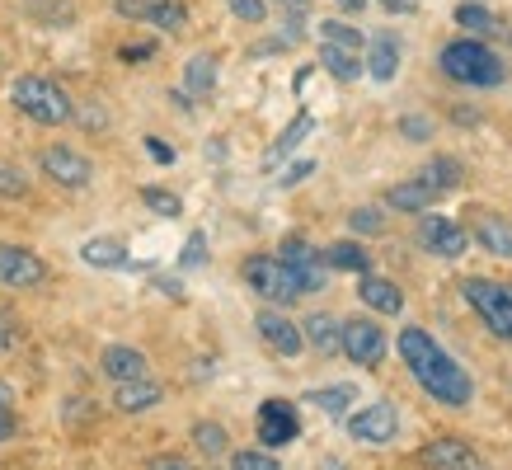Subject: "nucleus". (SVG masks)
Returning <instances> with one entry per match:
<instances>
[{
	"label": "nucleus",
	"instance_id": "14",
	"mask_svg": "<svg viewBox=\"0 0 512 470\" xmlns=\"http://www.w3.org/2000/svg\"><path fill=\"white\" fill-rule=\"evenodd\" d=\"M146 367H151L146 353L132 348V344H109L104 353H99V372L109 376L113 386H118V381H141V376H151Z\"/></svg>",
	"mask_w": 512,
	"mask_h": 470
},
{
	"label": "nucleus",
	"instance_id": "6",
	"mask_svg": "<svg viewBox=\"0 0 512 470\" xmlns=\"http://www.w3.org/2000/svg\"><path fill=\"white\" fill-rule=\"evenodd\" d=\"M339 353L357 367H381L390 353V339L372 315H353V320H339Z\"/></svg>",
	"mask_w": 512,
	"mask_h": 470
},
{
	"label": "nucleus",
	"instance_id": "22",
	"mask_svg": "<svg viewBox=\"0 0 512 470\" xmlns=\"http://www.w3.org/2000/svg\"><path fill=\"white\" fill-rule=\"evenodd\" d=\"M311 132H315V118H311V113H296L292 123H287V127L278 132V141L268 146L264 170H278V160H282V156H292L296 146H301V137H311Z\"/></svg>",
	"mask_w": 512,
	"mask_h": 470
},
{
	"label": "nucleus",
	"instance_id": "49",
	"mask_svg": "<svg viewBox=\"0 0 512 470\" xmlns=\"http://www.w3.org/2000/svg\"><path fill=\"white\" fill-rule=\"evenodd\" d=\"M0 405H15V391H10L5 381H0Z\"/></svg>",
	"mask_w": 512,
	"mask_h": 470
},
{
	"label": "nucleus",
	"instance_id": "48",
	"mask_svg": "<svg viewBox=\"0 0 512 470\" xmlns=\"http://www.w3.org/2000/svg\"><path fill=\"white\" fill-rule=\"evenodd\" d=\"M282 10H296V15H301V10H306V5H311V0H278Z\"/></svg>",
	"mask_w": 512,
	"mask_h": 470
},
{
	"label": "nucleus",
	"instance_id": "25",
	"mask_svg": "<svg viewBox=\"0 0 512 470\" xmlns=\"http://www.w3.org/2000/svg\"><path fill=\"white\" fill-rule=\"evenodd\" d=\"M141 19H146V24H156V29H165V33H184L188 29L184 0H146Z\"/></svg>",
	"mask_w": 512,
	"mask_h": 470
},
{
	"label": "nucleus",
	"instance_id": "39",
	"mask_svg": "<svg viewBox=\"0 0 512 470\" xmlns=\"http://www.w3.org/2000/svg\"><path fill=\"white\" fill-rule=\"evenodd\" d=\"M400 132L409 141H428L433 137V123H428V118H400Z\"/></svg>",
	"mask_w": 512,
	"mask_h": 470
},
{
	"label": "nucleus",
	"instance_id": "8",
	"mask_svg": "<svg viewBox=\"0 0 512 470\" xmlns=\"http://www.w3.org/2000/svg\"><path fill=\"white\" fill-rule=\"evenodd\" d=\"M254 433H259V442H264L268 452H273V447H287V442L301 438V414H296L292 400L273 395V400H264V405H259Z\"/></svg>",
	"mask_w": 512,
	"mask_h": 470
},
{
	"label": "nucleus",
	"instance_id": "35",
	"mask_svg": "<svg viewBox=\"0 0 512 470\" xmlns=\"http://www.w3.org/2000/svg\"><path fill=\"white\" fill-rule=\"evenodd\" d=\"M0 198H29V179L15 165H0Z\"/></svg>",
	"mask_w": 512,
	"mask_h": 470
},
{
	"label": "nucleus",
	"instance_id": "27",
	"mask_svg": "<svg viewBox=\"0 0 512 470\" xmlns=\"http://www.w3.org/2000/svg\"><path fill=\"white\" fill-rule=\"evenodd\" d=\"M193 447H198V456H207V461H221V456L231 452V433H226L221 423L202 419V423H193Z\"/></svg>",
	"mask_w": 512,
	"mask_h": 470
},
{
	"label": "nucleus",
	"instance_id": "24",
	"mask_svg": "<svg viewBox=\"0 0 512 470\" xmlns=\"http://www.w3.org/2000/svg\"><path fill=\"white\" fill-rule=\"evenodd\" d=\"M80 259L90 268H127V245L113 240V235H94V240L80 245Z\"/></svg>",
	"mask_w": 512,
	"mask_h": 470
},
{
	"label": "nucleus",
	"instance_id": "46",
	"mask_svg": "<svg viewBox=\"0 0 512 470\" xmlns=\"http://www.w3.org/2000/svg\"><path fill=\"white\" fill-rule=\"evenodd\" d=\"M156 52V43H132V47H123V62H146Z\"/></svg>",
	"mask_w": 512,
	"mask_h": 470
},
{
	"label": "nucleus",
	"instance_id": "11",
	"mask_svg": "<svg viewBox=\"0 0 512 470\" xmlns=\"http://www.w3.org/2000/svg\"><path fill=\"white\" fill-rule=\"evenodd\" d=\"M278 259L296 273L301 292H325V259H320V250H315L306 235H287L278 245Z\"/></svg>",
	"mask_w": 512,
	"mask_h": 470
},
{
	"label": "nucleus",
	"instance_id": "2",
	"mask_svg": "<svg viewBox=\"0 0 512 470\" xmlns=\"http://www.w3.org/2000/svg\"><path fill=\"white\" fill-rule=\"evenodd\" d=\"M437 66L447 71V80L456 85H475V90H494L503 85V62H498V52L480 38H456V43L442 47V57Z\"/></svg>",
	"mask_w": 512,
	"mask_h": 470
},
{
	"label": "nucleus",
	"instance_id": "13",
	"mask_svg": "<svg viewBox=\"0 0 512 470\" xmlns=\"http://www.w3.org/2000/svg\"><path fill=\"white\" fill-rule=\"evenodd\" d=\"M254 329H259V339H264L273 353H282V358H296V353L306 348V339H301V325H296V320H287L278 306H268V311L254 315Z\"/></svg>",
	"mask_w": 512,
	"mask_h": 470
},
{
	"label": "nucleus",
	"instance_id": "34",
	"mask_svg": "<svg viewBox=\"0 0 512 470\" xmlns=\"http://www.w3.org/2000/svg\"><path fill=\"white\" fill-rule=\"evenodd\" d=\"M320 38H325V43H334V47H362V33L357 29H348V24H343V19H325V24H320Z\"/></svg>",
	"mask_w": 512,
	"mask_h": 470
},
{
	"label": "nucleus",
	"instance_id": "28",
	"mask_svg": "<svg viewBox=\"0 0 512 470\" xmlns=\"http://www.w3.org/2000/svg\"><path fill=\"white\" fill-rule=\"evenodd\" d=\"M320 66H325V71H329L334 80H343V85L362 76V62H357L353 47H334V43H325V47H320Z\"/></svg>",
	"mask_w": 512,
	"mask_h": 470
},
{
	"label": "nucleus",
	"instance_id": "21",
	"mask_svg": "<svg viewBox=\"0 0 512 470\" xmlns=\"http://www.w3.org/2000/svg\"><path fill=\"white\" fill-rule=\"evenodd\" d=\"M362 66H367V71H372V80H381V85H390V80L400 76V43H395V33H381Z\"/></svg>",
	"mask_w": 512,
	"mask_h": 470
},
{
	"label": "nucleus",
	"instance_id": "30",
	"mask_svg": "<svg viewBox=\"0 0 512 470\" xmlns=\"http://www.w3.org/2000/svg\"><path fill=\"white\" fill-rule=\"evenodd\" d=\"M357 400V391L353 386H325V391H306V405H315V409H325V414H348V405Z\"/></svg>",
	"mask_w": 512,
	"mask_h": 470
},
{
	"label": "nucleus",
	"instance_id": "12",
	"mask_svg": "<svg viewBox=\"0 0 512 470\" xmlns=\"http://www.w3.org/2000/svg\"><path fill=\"white\" fill-rule=\"evenodd\" d=\"M419 245L428 254H437V259H461V254L470 250V231L461 226V221L451 217H419Z\"/></svg>",
	"mask_w": 512,
	"mask_h": 470
},
{
	"label": "nucleus",
	"instance_id": "3",
	"mask_svg": "<svg viewBox=\"0 0 512 470\" xmlns=\"http://www.w3.org/2000/svg\"><path fill=\"white\" fill-rule=\"evenodd\" d=\"M10 104L38 127H62V123H71V113H76V99L52 76H19L15 85H10Z\"/></svg>",
	"mask_w": 512,
	"mask_h": 470
},
{
	"label": "nucleus",
	"instance_id": "50",
	"mask_svg": "<svg viewBox=\"0 0 512 470\" xmlns=\"http://www.w3.org/2000/svg\"><path fill=\"white\" fill-rule=\"evenodd\" d=\"M343 10H348V15H357V10H362V5H367V0H339Z\"/></svg>",
	"mask_w": 512,
	"mask_h": 470
},
{
	"label": "nucleus",
	"instance_id": "7",
	"mask_svg": "<svg viewBox=\"0 0 512 470\" xmlns=\"http://www.w3.org/2000/svg\"><path fill=\"white\" fill-rule=\"evenodd\" d=\"M395 433H400V409H395V400H372V405H362L357 414H348V438L353 442L386 447V442H395Z\"/></svg>",
	"mask_w": 512,
	"mask_h": 470
},
{
	"label": "nucleus",
	"instance_id": "17",
	"mask_svg": "<svg viewBox=\"0 0 512 470\" xmlns=\"http://www.w3.org/2000/svg\"><path fill=\"white\" fill-rule=\"evenodd\" d=\"M437 188H428L423 179H404V184L386 188V207H395V212H409V217H423V212H433L437 207Z\"/></svg>",
	"mask_w": 512,
	"mask_h": 470
},
{
	"label": "nucleus",
	"instance_id": "40",
	"mask_svg": "<svg viewBox=\"0 0 512 470\" xmlns=\"http://www.w3.org/2000/svg\"><path fill=\"white\" fill-rule=\"evenodd\" d=\"M19 344V320L15 315H0V353H10Z\"/></svg>",
	"mask_w": 512,
	"mask_h": 470
},
{
	"label": "nucleus",
	"instance_id": "20",
	"mask_svg": "<svg viewBox=\"0 0 512 470\" xmlns=\"http://www.w3.org/2000/svg\"><path fill=\"white\" fill-rule=\"evenodd\" d=\"M301 339H306V344H311L320 358H334V353H339V320H334V315H325V311L306 315Z\"/></svg>",
	"mask_w": 512,
	"mask_h": 470
},
{
	"label": "nucleus",
	"instance_id": "41",
	"mask_svg": "<svg viewBox=\"0 0 512 470\" xmlns=\"http://www.w3.org/2000/svg\"><path fill=\"white\" fill-rule=\"evenodd\" d=\"M311 174H315V160H301V165H292V170L282 174V179H278V188H296V184H301V179H311Z\"/></svg>",
	"mask_w": 512,
	"mask_h": 470
},
{
	"label": "nucleus",
	"instance_id": "5",
	"mask_svg": "<svg viewBox=\"0 0 512 470\" xmlns=\"http://www.w3.org/2000/svg\"><path fill=\"white\" fill-rule=\"evenodd\" d=\"M461 297H466L470 311L489 325V334H494V339L512 344V282L466 278V282H461Z\"/></svg>",
	"mask_w": 512,
	"mask_h": 470
},
{
	"label": "nucleus",
	"instance_id": "18",
	"mask_svg": "<svg viewBox=\"0 0 512 470\" xmlns=\"http://www.w3.org/2000/svg\"><path fill=\"white\" fill-rule=\"evenodd\" d=\"M357 297H362V306H372L376 315L404 311V292L390 278H376V273H362V278H357Z\"/></svg>",
	"mask_w": 512,
	"mask_h": 470
},
{
	"label": "nucleus",
	"instance_id": "10",
	"mask_svg": "<svg viewBox=\"0 0 512 470\" xmlns=\"http://www.w3.org/2000/svg\"><path fill=\"white\" fill-rule=\"evenodd\" d=\"M43 282H47V264L29 245H0V287L29 292V287H43Z\"/></svg>",
	"mask_w": 512,
	"mask_h": 470
},
{
	"label": "nucleus",
	"instance_id": "36",
	"mask_svg": "<svg viewBox=\"0 0 512 470\" xmlns=\"http://www.w3.org/2000/svg\"><path fill=\"white\" fill-rule=\"evenodd\" d=\"M231 470H282L273 452H231Z\"/></svg>",
	"mask_w": 512,
	"mask_h": 470
},
{
	"label": "nucleus",
	"instance_id": "38",
	"mask_svg": "<svg viewBox=\"0 0 512 470\" xmlns=\"http://www.w3.org/2000/svg\"><path fill=\"white\" fill-rule=\"evenodd\" d=\"M202 259H207V235L193 231V235L184 240V259H179V264H184V268H198Z\"/></svg>",
	"mask_w": 512,
	"mask_h": 470
},
{
	"label": "nucleus",
	"instance_id": "29",
	"mask_svg": "<svg viewBox=\"0 0 512 470\" xmlns=\"http://www.w3.org/2000/svg\"><path fill=\"white\" fill-rule=\"evenodd\" d=\"M419 179H423L428 188H437V193H451V188H461L466 170H461V160H451V156H433V165H423Z\"/></svg>",
	"mask_w": 512,
	"mask_h": 470
},
{
	"label": "nucleus",
	"instance_id": "37",
	"mask_svg": "<svg viewBox=\"0 0 512 470\" xmlns=\"http://www.w3.org/2000/svg\"><path fill=\"white\" fill-rule=\"evenodd\" d=\"M231 5L235 19H245V24H264L268 19V0H226Z\"/></svg>",
	"mask_w": 512,
	"mask_h": 470
},
{
	"label": "nucleus",
	"instance_id": "26",
	"mask_svg": "<svg viewBox=\"0 0 512 470\" xmlns=\"http://www.w3.org/2000/svg\"><path fill=\"white\" fill-rule=\"evenodd\" d=\"M184 85H188V94L207 99V94L217 90V57H212V52H198V57H188Z\"/></svg>",
	"mask_w": 512,
	"mask_h": 470
},
{
	"label": "nucleus",
	"instance_id": "44",
	"mask_svg": "<svg viewBox=\"0 0 512 470\" xmlns=\"http://www.w3.org/2000/svg\"><path fill=\"white\" fill-rule=\"evenodd\" d=\"M15 428H19V423H15V409H10V405H0V442H10V438H15Z\"/></svg>",
	"mask_w": 512,
	"mask_h": 470
},
{
	"label": "nucleus",
	"instance_id": "51",
	"mask_svg": "<svg viewBox=\"0 0 512 470\" xmlns=\"http://www.w3.org/2000/svg\"><path fill=\"white\" fill-rule=\"evenodd\" d=\"M470 470H484V466H480V461H475V466H470Z\"/></svg>",
	"mask_w": 512,
	"mask_h": 470
},
{
	"label": "nucleus",
	"instance_id": "42",
	"mask_svg": "<svg viewBox=\"0 0 512 470\" xmlns=\"http://www.w3.org/2000/svg\"><path fill=\"white\" fill-rule=\"evenodd\" d=\"M71 118H80L85 127H104V109H94V99H85V104H80Z\"/></svg>",
	"mask_w": 512,
	"mask_h": 470
},
{
	"label": "nucleus",
	"instance_id": "32",
	"mask_svg": "<svg viewBox=\"0 0 512 470\" xmlns=\"http://www.w3.org/2000/svg\"><path fill=\"white\" fill-rule=\"evenodd\" d=\"M141 203L151 207L156 217H184V203H179V193H170V188H141Z\"/></svg>",
	"mask_w": 512,
	"mask_h": 470
},
{
	"label": "nucleus",
	"instance_id": "31",
	"mask_svg": "<svg viewBox=\"0 0 512 470\" xmlns=\"http://www.w3.org/2000/svg\"><path fill=\"white\" fill-rule=\"evenodd\" d=\"M456 24H461V29H470L475 33V38H489V33H503L498 29V19L489 15V10H484V5H456Z\"/></svg>",
	"mask_w": 512,
	"mask_h": 470
},
{
	"label": "nucleus",
	"instance_id": "1",
	"mask_svg": "<svg viewBox=\"0 0 512 470\" xmlns=\"http://www.w3.org/2000/svg\"><path fill=\"white\" fill-rule=\"evenodd\" d=\"M395 348H400V362L409 367V376L433 395L437 405L466 409L470 400H475V381H470V372L466 367H456V358H451L447 348L437 344L423 325H404L400 339H395Z\"/></svg>",
	"mask_w": 512,
	"mask_h": 470
},
{
	"label": "nucleus",
	"instance_id": "43",
	"mask_svg": "<svg viewBox=\"0 0 512 470\" xmlns=\"http://www.w3.org/2000/svg\"><path fill=\"white\" fill-rule=\"evenodd\" d=\"M146 156L160 160V165H174V151H170V146H165L160 137H146Z\"/></svg>",
	"mask_w": 512,
	"mask_h": 470
},
{
	"label": "nucleus",
	"instance_id": "16",
	"mask_svg": "<svg viewBox=\"0 0 512 470\" xmlns=\"http://www.w3.org/2000/svg\"><path fill=\"white\" fill-rule=\"evenodd\" d=\"M419 456H423V466H433V470H470L480 461L466 438H437V442H428Z\"/></svg>",
	"mask_w": 512,
	"mask_h": 470
},
{
	"label": "nucleus",
	"instance_id": "15",
	"mask_svg": "<svg viewBox=\"0 0 512 470\" xmlns=\"http://www.w3.org/2000/svg\"><path fill=\"white\" fill-rule=\"evenodd\" d=\"M470 231L494 259H512V221L498 212H470Z\"/></svg>",
	"mask_w": 512,
	"mask_h": 470
},
{
	"label": "nucleus",
	"instance_id": "47",
	"mask_svg": "<svg viewBox=\"0 0 512 470\" xmlns=\"http://www.w3.org/2000/svg\"><path fill=\"white\" fill-rule=\"evenodd\" d=\"M381 5H386V10H400V15H409V10H414V0H381Z\"/></svg>",
	"mask_w": 512,
	"mask_h": 470
},
{
	"label": "nucleus",
	"instance_id": "45",
	"mask_svg": "<svg viewBox=\"0 0 512 470\" xmlns=\"http://www.w3.org/2000/svg\"><path fill=\"white\" fill-rule=\"evenodd\" d=\"M146 470H188L184 456H151V466Z\"/></svg>",
	"mask_w": 512,
	"mask_h": 470
},
{
	"label": "nucleus",
	"instance_id": "4",
	"mask_svg": "<svg viewBox=\"0 0 512 470\" xmlns=\"http://www.w3.org/2000/svg\"><path fill=\"white\" fill-rule=\"evenodd\" d=\"M240 278H245L249 292H254V297H264L268 306H292V301L306 297V292H301V282H296V273L282 264L278 254H249L245 268H240Z\"/></svg>",
	"mask_w": 512,
	"mask_h": 470
},
{
	"label": "nucleus",
	"instance_id": "33",
	"mask_svg": "<svg viewBox=\"0 0 512 470\" xmlns=\"http://www.w3.org/2000/svg\"><path fill=\"white\" fill-rule=\"evenodd\" d=\"M348 226L357 235H386V217H381V207H353L348 212Z\"/></svg>",
	"mask_w": 512,
	"mask_h": 470
},
{
	"label": "nucleus",
	"instance_id": "19",
	"mask_svg": "<svg viewBox=\"0 0 512 470\" xmlns=\"http://www.w3.org/2000/svg\"><path fill=\"white\" fill-rule=\"evenodd\" d=\"M160 400H165V391H160L151 376H141V381H118V386H113L118 414H146V409H156Z\"/></svg>",
	"mask_w": 512,
	"mask_h": 470
},
{
	"label": "nucleus",
	"instance_id": "23",
	"mask_svg": "<svg viewBox=\"0 0 512 470\" xmlns=\"http://www.w3.org/2000/svg\"><path fill=\"white\" fill-rule=\"evenodd\" d=\"M320 259H325V268H339V273H357V278H362V273H372V254L362 250L357 240H334V245H329Z\"/></svg>",
	"mask_w": 512,
	"mask_h": 470
},
{
	"label": "nucleus",
	"instance_id": "52",
	"mask_svg": "<svg viewBox=\"0 0 512 470\" xmlns=\"http://www.w3.org/2000/svg\"><path fill=\"white\" fill-rule=\"evenodd\" d=\"M0 71H5V57H0Z\"/></svg>",
	"mask_w": 512,
	"mask_h": 470
},
{
	"label": "nucleus",
	"instance_id": "9",
	"mask_svg": "<svg viewBox=\"0 0 512 470\" xmlns=\"http://www.w3.org/2000/svg\"><path fill=\"white\" fill-rule=\"evenodd\" d=\"M38 170H43L52 184H62V188H90L94 184L90 156H80L76 146H47L43 156H38Z\"/></svg>",
	"mask_w": 512,
	"mask_h": 470
}]
</instances>
